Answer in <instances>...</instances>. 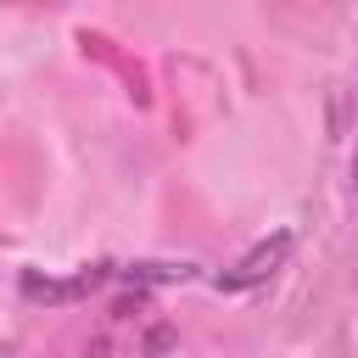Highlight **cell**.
Segmentation results:
<instances>
[{"label": "cell", "instance_id": "6da1fadb", "mask_svg": "<svg viewBox=\"0 0 358 358\" xmlns=\"http://www.w3.org/2000/svg\"><path fill=\"white\" fill-rule=\"evenodd\" d=\"M291 252H296V235H291V229H274V235H263L241 263L218 268V274H213V285H218V291H229V296H235V291H257V285H268V280L291 263Z\"/></svg>", "mask_w": 358, "mask_h": 358}, {"label": "cell", "instance_id": "7a4b0ae2", "mask_svg": "<svg viewBox=\"0 0 358 358\" xmlns=\"http://www.w3.org/2000/svg\"><path fill=\"white\" fill-rule=\"evenodd\" d=\"M117 280V268L112 263H90V268H78L73 280H50V274H39V268H22V296L28 302H45V308H62V302H78V296H90V291H101V285H112Z\"/></svg>", "mask_w": 358, "mask_h": 358}, {"label": "cell", "instance_id": "3957f363", "mask_svg": "<svg viewBox=\"0 0 358 358\" xmlns=\"http://www.w3.org/2000/svg\"><path fill=\"white\" fill-rule=\"evenodd\" d=\"M168 347H173V330H151V336H145V352H151V358L168 352Z\"/></svg>", "mask_w": 358, "mask_h": 358}, {"label": "cell", "instance_id": "277c9868", "mask_svg": "<svg viewBox=\"0 0 358 358\" xmlns=\"http://www.w3.org/2000/svg\"><path fill=\"white\" fill-rule=\"evenodd\" d=\"M358 129V123H352ZM352 190H358V134H352Z\"/></svg>", "mask_w": 358, "mask_h": 358}]
</instances>
